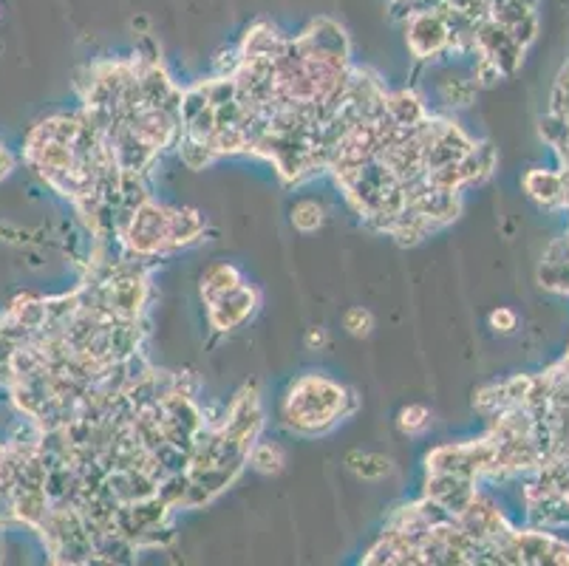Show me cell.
Wrapping results in <instances>:
<instances>
[{
	"label": "cell",
	"instance_id": "2e32d148",
	"mask_svg": "<svg viewBox=\"0 0 569 566\" xmlns=\"http://www.w3.org/2000/svg\"><path fill=\"white\" fill-rule=\"evenodd\" d=\"M179 156L190 170H204L207 165H213L218 156L213 153V148L207 142H196V139H187V136H179Z\"/></svg>",
	"mask_w": 569,
	"mask_h": 566
},
{
	"label": "cell",
	"instance_id": "277c9868",
	"mask_svg": "<svg viewBox=\"0 0 569 566\" xmlns=\"http://www.w3.org/2000/svg\"><path fill=\"white\" fill-rule=\"evenodd\" d=\"M405 46L414 60H439L451 49V29L434 9H414L405 15Z\"/></svg>",
	"mask_w": 569,
	"mask_h": 566
},
{
	"label": "cell",
	"instance_id": "7402d4cb",
	"mask_svg": "<svg viewBox=\"0 0 569 566\" xmlns=\"http://www.w3.org/2000/svg\"><path fill=\"white\" fill-rule=\"evenodd\" d=\"M0 17H3V12H0Z\"/></svg>",
	"mask_w": 569,
	"mask_h": 566
},
{
	"label": "cell",
	"instance_id": "d6986e66",
	"mask_svg": "<svg viewBox=\"0 0 569 566\" xmlns=\"http://www.w3.org/2000/svg\"><path fill=\"white\" fill-rule=\"evenodd\" d=\"M487 323H490V329L496 334H513L519 329V315L513 309H507V306H499V309L490 312Z\"/></svg>",
	"mask_w": 569,
	"mask_h": 566
},
{
	"label": "cell",
	"instance_id": "e0dca14e",
	"mask_svg": "<svg viewBox=\"0 0 569 566\" xmlns=\"http://www.w3.org/2000/svg\"><path fill=\"white\" fill-rule=\"evenodd\" d=\"M504 74L499 63H493L490 57H476V63H473V71H470V80L476 83V88H493L496 83H502Z\"/></svg>",
	"mask_w": 569,
	"mask_h": 566
},
{
	"label": "cell",
	"instance_id": "8992f818",
	"mask_svg": "<svg viewBox=\"0 0 569 566\" xmlns=\"http://www.w3.org/2000/svg\"><path fill=\"white\" fill-rule=\"evenodd\" d=\"M521 184H524V193L541 207H561L564 204V176H561V170L533 167V170L524 173Z\"/></svg>",
	"mask_w": 569,
	"mask_h": 566
},
{
	"label": "cell",
	"instance_id": "3957f363",
	"mask_svg": "<svg viewBox=\"0 0 569 566\" xmlns=\"http://www.w3.org/2000/svg\"><path fill=\"white\" fill-rule=\"evenodd\" d=\"M34 535H40L51 564H91V527L74 501H51V510Z\"/></svg>",
	"mask_w": 569,
	"mask_h": 566
},
{
	"label": "cell",
	"instance_id": "44dd1931",
	"mask_svg": "<svg viewBox=\"0 0 569 566\" xmlns=\"http://www.w3.org/2000/svg\"><path fill=\"white\" fill-rule=\"evenodd\" d=\"M15 167H17V156L0 142V182H6V179L15 173Z\"/></svg>",
	"mask_w": 569,
	"mask_h": 566
},
{
	"label": "cell",
	"instance_id": "7a4b0ae2",
	"mask_svg": "<svg viewBox=\"0 0 569 566\" xmlns=\"http://www.w3.org/2000/svg\"><path fill=\"white\" fill-rule=\"evenodd\" d=\"M204 218L193 207H168L159 201H142L125 224L119 227V244L125 258L148 261L156 255L185 250L190 244H199L204 235Z\"/></svg>",
	"mask_w": 569,
	"mask_h": 566
},
{
	"label": "cell",
	"instance_id": "ffe728a7",
	"mask_svg": "<svg viewBox=\"0 0 569 566\" xmlns=\"http://www.w3.org/2000/svg\"><path fill=\"white\" fill-rule=\"evenodd\" d=\"M303 343H306V349L309 351H323L326 346H329V332H326L323 326H315V329H309V332H306Z\"/></svg>",
	"mask_w": 569,
	"mask_h": 566
},
{
	"label": "cell",
	"instance_id": "52a82bcc",
	"mask_svg": "<svg viewBox=\"0 0 569 566\" xmlns=\"http://www.w3.org/2000/svg\"><path fill=\"white\" fill-rule=\"evenodd\" d=\"M385 114L391 117V122H397L402 128H417L425 119L431 117L425 100L419 97L417 91L411 88H400V91H391L385 94Z\"/></svg>",
	"mask_w": 569,
	"mask_h": 566
},
{
	"label": "cell",
	"instance_id": "30bf717a",
	"mask_svg": "<svg viewBox=\"0 0 569 566\" xmlns=\"http://www.w3.org/2000/svg\"><path fill=\"white\" fill-rule=\"evenodd\" d=\"M29 337L17 329L9 317L0 312V388L6 391L15 377V354Z\"/></svg>",
	"mask_w": 569,
	"mask_h": 566
},
{
	"label": "cell",
	"instance_id": "7c38bea8",
	"mask_svg": "<svg viewBox=\"0 0 569 566\" xmlns=\"http://www.w3.org/2000/svg\"><path fill=\"white\" fill-rule=\"evenodd\" d=\"M247 465L264 476H278L286 465V450L278 442H269V439H255V445L250 448V459Z\"/></svg>",
	"mask_w": 569,
	"mask_h": 566
},
{
	"label": "cell",
	"instance_id": "ac0fdd59",
	"mask_svg": "<svg viewBox=\"0 0 569 566\" xmlns=\"http://www.w3.org/2000/svg\"><path fill=\"white\" fill-rule=\"evenodd\" d=\"M343 329L352 334V337H369L374 332V315H371L366 306H352L343 315Z\"/></svg>",
	"mask_w": 569,
	"mask_h": 566
},
{
	"label": "cell",
	"instance_id": "6da1fadb",
	"mask_svg": "<svg viewBox=\"0 0 569 566\" xmlns=\"http://www.w3.org/2000/svg\"><path fill=\"white\" fill-rule=\"evenodd\" d=\"M357 408L360 397L349 385L337 383L323 371H306L284 391L278 417L295 436H323L357 414Z\"/></svg>",
	"mask_w": 569,
	"mask_h": 566
},
{
	"label": "cell",
	"instance_id": "ba28073f",
	"mask_svg": "<svg viewBox=\"0 0 569 566\" xmlns=\"http://www.w3.org/2000/svg\"><path fill=\"white\" fill-rule=\"evenodd\" d=\"M496 148L490 142H476L473 148L459 159V176H462V190L465 187H476V184L487 182L496 170Z\"/></svg>",
	"mask_w": 569,
	"mask_h": 566
},
{
	"label": "cell",
	"instance_id": "5b68a950",
	"mask_svg": "<svg viewBox=\"0 0 569 566\" xmlns=\"http://www.w3.org/2000/svg\"><path fill=\"white\" fill-rule=\"evenodd\" d=\"M261 306V292L244 281L241 286L230 289L227 295H221L213 303H207V320L213 332H233L238 326H244Z\"/></svg>",
	"mask_w": 569,
	"mask_h": 566
},
{
	"label": "cell",
	"instance_id": "4fadbf2b",
	"mask_svg": "<svg viewBox=\"0 0 569 566\" xmlns=\"http://www.w3.org/2000/svg\"><path fill=\"white\" fill-rule=\"evenodd\" d=\"M289 221L298 233H318L326 224V207L315 199H301L292 204L289 210Z\"/></svg>",
	"mask_w": 569,
	"mask_h": 566
},
{
	"label": "cell",
	"instance_id": "9a60e30c",
	"mask_svg": "<svg viewBox=\"0 0 569 566\" xmlns=\"http://www.w3.org/2000/svg\"><path fill=\"white\" fill-rule=\"evenodd\" d=\"M397 428H400V433H405V436L425 433L431 428V408H428V405H419V402L405 405V408H400V414H397Z\"/></svg>",
	"mask_w": 569,
	"mask_h": 566
},
{
	"label": "cell",
	"instance_id": "8fae6325",
	"mask_svg": "<svg viewBox=\"0 0 569 566\" xmlns=\"http://www.w3.org/2000/svg\"><path fill=\"white\" fill-rule=\"evenodd\" d=\"M346 470H352L354 476L363 482H380L394 470V459L383 456V453H371V450H349L346 453Z\"/></svg>",
	"mask_w": 569,
	"mask_h": 566
},
{
	"label": "cell",
	"instance_id": "9c48e42d",
	"mask_svg": "<svg viewBox=\"0 0 569 566\" xmlns=\"http://www.w3.org/2000/svg\"><path fill=\"white\" fill-rule=\"evenodd\" d=\"M241 283H244L241 269L230 264V261H218V264H210V267L201 272L199 295L204 300V306H207V303H213L221 295H227L230 289L241 286Z\"/></svg>",
	"mask_w": 569,
	"mask_h": 566
},
{
	"label": "cell",
	"instance_id": "5bb4252c",
	"mask_svg": "<svg viewBox=\"0 0 569 566\" xmlns=\"http://www.w3.org/2000/svg\"><path fill=\"white\" fill-rule=\"evenodd\" d=\"M476 83L470 77H459V74H448L445 80H439V97L451 108H465L476 100Z\"/></svg>",
	"mask_w": 569,
	"mask_h": 566
}]
</instances>
